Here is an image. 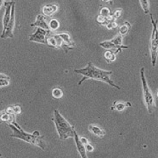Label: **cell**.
I'll return each mask as SVG.
<instances>
[{
	"mask_svg": "<svg viewBox=\"0 0 158 158\" xmlns=\"http://www.w3.org/2000/svg\"><path fill=\"white\" fill-rule=\"evenodd\" d=\"M110 11L109 9L106 7L102 8L100 10V14L105 18H106L110 15Z\"/></svg>",
	"mask_w": 158,
	"mask_h": 158,
	"instance_id": "23",
	"label": "cell"
},
{
	"mask_svg": "<svg viewBox=\"0 0 158 158\" xmlns=\"http://www.w3.org/2000/svg\"><path fill=\"white\" fill-rule=\"evenodd\" d=\"M9 77L4 74L1 75V86H7L9 84Z\"/></svg>",
	"mask_w": 158,
	"mask_h": 158,
	"instance_id": "22",
	"label": "cell"
},
{
	"mask_svg": "<svg viewBox=\"0 0 158 158\" xmlns=\"http://www.w3.org/2000/svg\"><path fill=\"white\" fill-rule=\"evenodd\" d=\"M74 138L77 150L82 158H87L86 150L85 145L81 141L80 138L75 130L74 131Z\"/></svg>",
	"mask_w": 158,
	"mask_h": 158,
	"instance_id": "12",
	"label": "cell"
},
{
	"mask_svg": "<svg viewBox=\"0 0 158 158\" xmlns=\"http://www.w3.org/2000/svg\"><path fill=\"white\" fill-rule=\"evenodd\" d=\"M74 72L83 76L79 81L78 84L79 85H81L86 80L92 79L106 83L118 89H121L120 87L116 85L110 77L113 73L112 71L99 68L91 62H89L86 66L84 68L75 69Z\"/></svg>",
	"mask_w": 158,
	"mask_h": 158,
	"instance_id": "1",
	"label": "cell"
},
{
	"mask_svg": "<svg viewBox=\"0 0 158 158\" xmlns=\"http://www.w3.org/2000/svg\"><path fill=\"white\" fill-rule=\"evenodd\" d=\"M6 112L11 114H19L21 112V109L20 107L16 106L13 107H10L7 108Z\"/></svg>",
	"mask_w": 158,
	"mask_h": 158,
	"instance_id": "19",
	"label": "cell"
},
{
	"mask_svg": "<svg viewBox=\"0 0 158 158\" xmlns=\"http://www.w3.org/2000/svg\"><path fill=\"white\" fill-rule=\"evenodd\" d=\"M88 129L91 133L99 138H102L106 134V132L104 129L94 124L90 125Z\"/></svg>",
	"mask_w": 158,
	"mask_h": 158,
	"instance_id": "15",
	"label": "cell"
},
{
	"mask_svg": "<svg viewBox=\"0 0 158 158\" xmlns=\"http://www.w3.org/2000/svg\"><path fill=\"white\" fill-rule=\"evenodd\" d=\"M97 20L98 22L101 23L102 24L106 21L105 20V18L100 15L98 16L97 18Z\"/></svg>",
	"mask_w": 158,
	"mask_h": 158,
	"instance_id": "25",
	"label": "cell"
},
{
	"mask_svg": "<svg viewBox=\"0 0 158 158\" xmlns=\"http://www.w3.org/2000/svg\"><path fill=\"white\" fill-rule=\"evenodd\" d=\"M46 41L49 47L61 48L66 53L75 47V42L72 40L69 34L67 33L55 34H52L50 31L47 36Z\"/></svg>",
	"mask_w": 158,
	"mask_h": 158,
	"instance_id": "3",
	"label": "cell"
},
{
	"mask_svg": "<svg viewBox=\"0 0 158 158\" xmlns=\"http://www.w3.org/2000/svg\"><path fill=\"white\" fill-rule=\"evenodd\" d=\"M110 0H102V1L105 3H107L110 2Z\"/></svg>",
	"mask_w": 158,
	"mask_h": 158,
	"instance_id": "29",
	"label": "cell"
},
{
	"mask_svg": "<svg viewBox=\"0 0 158 158\" xmlns=\"http://www.w3.org/2000/svg\"><path fill=\"white\" fill-rule=\"evenodd\" d=\"M157 96H158V91H157Z\"/></svg>",
	"mask_w": 158,
	"mask_h": 158,
	"instance_id": "30",
	"label": "cell"
},
{
	"mask_svg": "<svg viewBox=\"0 0 158 158\" xmlns=\"http://www.w3.org/2000/svg\"><path fill=\"white\" fill-rule=\"evenodd\" d=\"M14 3V2L11 1L10 2H5L4 4L5 8V11L3 21V30L6 28L10 20L12 6Z\"/></svg>",
	"mask_w": 158,
	"mask_h": 158,
	"instance_id": "11",
	"label": "cell"
},
{
	"mask_svg": "<svg viewBox=\"0 0 158 158\" xmlns=\"http://www.w3.org/2000/svg\"><path fill=\"white\" fill-rule=\"evenodd\" d=\"M131 106V104L129 102H123L118 101H114L111 107L112 110H116L118 112H122L127 108Z\"/></svg>",
	"mask_w": 158,
	"mask_h": 158,
	"instance_id": "14",
	"label": "cell"
},
{
	"mask_svg": "<svg viewBox=\"0 0 158 158\" xmlns=\"http://www.w3.org/2000/svg\"><path fill=\"white\" fill-rule=\"evenodd\" d=\"M52 96L56 99L61 98L63 95L62 90L59 88H56L52 90Z\"/></svg>",
	"mask_w": 158,
	"mask_h": 158,
	"instance_id": "21",
	"label": "cell"
},
{
	"mask_svg": "<svg viewBox=\"0 0 158 158\" xmlns=\"http://www.w3.org/2000/svg\"><path fill=\"white\" fill-rule=\"evenodd\" d=\"M85 147L86 151L88 152H93L94 150L93 146H92L89 143L87 144L85 146Z\"/></svg>",
	"mask_w": 158,
	"mask_h": 158,
	"instance_id": "26",
	"label": "cell"
},
{
	"mask_svg": "<svg viewBox=\"0 0 158 158\" xmlns=\"http://www.w3.org/2000/svg\"><path fill=\"white\" fill-rule=\"evenodd\" d=\"M81 140L82 143L85 145V146L89 143L88 140L85 137H84L80 138Z\"/></svg>",
	"mask_w": 158,
	"mask_h": 158,
	"instance_id": "27",
	"label": "cell"
},
{
	"mask_svg": "<svg viewBox=\"0 0 158 158\" xmlns=\"http://www.w3.org/2000/svg\"><path fill=\"white\" fill-rule=\"evenodd\" d=\"M50 31L37 28L34 33L30 35L29 40L39 43L46 44L47 36Z\"/></svg>",
	"mask_w": 158,
	"mask_h": 158,
	"instance_id": "9",
	"label": "cell"
},
{
	"mask_svg": "<svg viewBox=\"0 0 158 158\" xmlns=\"http://www.w3.org/2000/svg\"><path fill=\"white\" fill-rule=\"evenodd\" d=\"M106 27L109 30H112L116 28L117 24L115 22H113L107 23L106 25Z\"/></svg>",
	"mask_w": 158,
	"mask_h": 158,
	"instance_id": "24",
	"label": "cell"
},
{
	"mask_svg": "<svg viewBox=\"0 0 158 158\" xmlns=\"http://www.w3.org/2000/svg\"><path fill=\"white\" fill-rule=\"evenodd\" d=\"M58 8V6L56 4H48L43 7L42 12L45 16L51 17L57 11Z\"/></svg>",
	"mask_w": 158,
	"mask_h": 158,
	"instance_id": "13",
	"label": "cell"
},
{
	"mask_svg": "<svg viewBox=\"0 0 158 158\" xmlns=\"http://www.w3.org/2000/svg\"><path fill=\"white\" fill-rule=\"evenodd\" d=\"M123 37L119 34L115 36L110 40L105 41L100 43L99 45L102 48L106 50L116 49L115 52L117 55L121 52L123 49H127L128 47L124 45L123 43Z\"/></svg>",
	"mask_w": 158,
	"mask_h": 158,
	"instance_id": "7",
	"label": "cell"
},
{
	"mask_svg": "<svg viewBox=\"0 0 158 158\" xmlns=\"http://www.w3.org/2000/svg\"><path fill=\"white\" fill-rule=\"evenodd\" d=\"M31 27H37L46 30H50L48 24L46 21V18L44 15H38L35 22L31 24Z\"/></svg>",
	"mask_w": 158,
	"mask_h": 158,
	"instance_id": "10",
	"label": "cell"
},
{
	"mask_svg": "<svg viewBox=\"0 0 158 158\" xmlns=\"http://www.w3.org/2000/svg\"><path fill=\"white\" fill-rule=\"evenodd\" d=\"M131 26L128 21L125 22L124 24L121 25L118 28V34L124 37L129 32Z\"/></svg>",
	"mask_w": 158,
	"mask_h": 158,
	"instance_id": "17",
	"label": "cell"
},
{
	"mask_svg": "<svg viewBox=\"0 0 158 158\" xmlns=\"http://www.w3.org/2000/svg\"><path fill=\"white\" fill-rule=\"evenodd\" d=\"M145 73V68L142 67L140 69V74L143 96L148 111L151 114L155 109V101L153 95L148 86Z\"/></svg>",
	"mask_w": 158,
	"mask_h": 158,
	"instance_id": "6",
	"label": "cell"
},
{
	"mask_svg": "<svg viewBox=\"0 0 158 158\" xmlns=\"http://www.w3.org/2000/svg\"><path fill=\"white\" fill-rule=\"evenodd\" d=\"M140 6L145 14L147 15L150 12V5L148 0H139Z\"/></svg>",
	"mask_w": 158,
	"mask_h": 158,
	"instance_id": "18",
	"label": "cell"
},
{
	"mask_svg": "<svg viewBox=\"0 0 158 158\" xmlns=\"http://www.w3.org/2000/svg\"><path fill=\"white\" fill-rule=\"evenodd\" d=\"M8 126L13 131L11 137L21 139L43 150L45 149L46 144L44 137L40 135L38 131H35L32 134H30L25 132L19 125L15 126L12 124H9Z\"/></svg>",
	"mask_w": 158,
	"mask_h": 158,
	"instance_id": "2",
	"label": "cell"
},
{
	"mask_svg": "<svg viewBox=\"0 0 158 158\" xmlns=\"http://www.w3.org/2000/svg\"><path fill=\"white\" fill-rule=\"evenodd\" d=\"M48 25L50 30L56 31L59 28L60 23L57 20L53 19L50 21Z\"/></svg>",
	"mask_w": 158,
	"mask_h": 158,
	"instance_id": "20",
	"label": "cell"
},
{
	"mask_svg": "<svg viewBox=\"0 0 158 158\" xmlns=\"http://www.w3.org/2000/svg\"><path fill=\"white\" fill-rule=\"evenodd\" d=\"M150 16L152 26L150 38V56L152 67H155L158 57V21L154 19L153 15L151 13L150 14Z\"/></svg>",
	"mask_w": 158,
	"mask_h": 158,
	"instance_id": "5",
	"label": "cell"
},
{
	"mask_svg": "<svg viewBox=\"0 0 158 158\" xmlns=\"http://www.w3.org/2000/svg\"><path fill=\"white\" fill-rule=\"evenodd\" d=\"M60 138L65 140L74 137V127L65 119L57 110H55L52 118Z\"/></svg>",
	"mask_w": 158,
	"mask_h": 158,
	"instance_id": "4",
	"label": "cell"
},
{
	"mask_svg": "<svg viewBox=\"0 0 158 158\" xmlns=\"http://www.w3.org/2000/svg\"><path fill=\"white\" fill-rule=\"evenodd\" d=\"M122 10H118L114 12V16L116 18H119L121 15Z\"/></svg>",
	"mask_w": 158,
	"mask_h": 158,
	"instance_id": "28",
	"label": "cell"
},
{
	"mask_svg": "<svg viewBox=\"0 0 158 158\" xmlns=\"http://www.w3.org/2000/svg\"><path fill=\"white\" fill-rule=\"evenodd\" d=\"M116 55L115 52L111 50H107L104 52V57L107 63H111L116 60Z\"/></svg>",
	"mask_w": 158,
	"mask_h": 158,
	"instance_id": "16",
	"label": "cell"
},
{
	"mask_svg": "<svg viewBox=\"0 0 158 158\" xmlns=\"http://www.w3.org/2000/svg\"><path fill=\"white\" fill-rule=\"evenodd\" d=\"M15 3L13 4L11 10L10 20L6 28L3 30L1 37L2 39L12 38L14 36L13 31L15 24Z\"/></svg>",
	"mask_w": 158,
	"mask_h": 158,
	"instance_id": "8",
	"label": "cell"
}]
</instances>
